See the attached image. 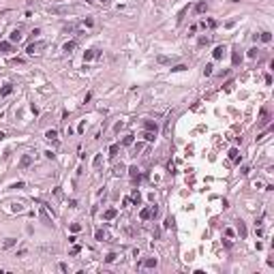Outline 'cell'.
Wrapping results in <instances>:
<instances>
[{"label":"cell","instance_id":"cell-1","mask_svg":"<svg viewBox=\"0 0 274 274\" xmlns=\"http://www.w3.org/2000/svg\"><path fill=\"white\" fill-rule=\"evenodd\" d=\"M43 47H45V43H43V41H37V43H30V45H28L26 52H28L30 56H34V54H41V49H43Z\"/></svg>","mask_w":274,"mask_h":274},{"label":"cell","instance_id":"cell-2","mask_svg":"<svg viewBox=\"0 0 274 274\" xmlns=\"http://www.w3.org/2000/svg\"><path fill=\"white\" fill-rule=\"evenodd\" d=\"M96 56H101V52H98V49H86V52H84V60H86V62L94 60Z\"/></svg>","mask_w":274,"mask_h":274},{"label":"cell","instance_id":"cell-3","mask_svg":"<svg viewBox=\"0 0 274 274\" xmlns=\"http://www.w3.org/2000/svg\"><path fill=\"white\" fill-rule=\"evenodd\" d=\"M223 56H225V45H218V47H214V52H212V58H214V60H221Z\"/></svg>","mask_w":274,"mask_h":274},{"label":"cell","instance_id":"cell-4","mask_svg":"<svg viewBox=\"0 0 274 274\" xmlns=\"http://www.w3.org/2000/svg\"><path fill=\"white\" fill-rule=\"evenodd\" d=\"M116 216H118V210H116V208H107V210L103 212V218H105V221H114Z\"/></svg>","mask_w":274,"mask_h":274},{"label":"cell","instance_id":"cell-5","mask_svg":"<svg viewBox=\"0 0 274 274\" xmlns=\"http://www.w3.org/2000/svg\"><path fill=\"white\" fill-rule=\"evenodd\" d=\"M143 127H146V131H152V133H156V131H159V124H156V122H152V120H146V122H143Z\"/></svg>","mask_w":274,"mask_h":274},{"label":"cell","instance_id":"cell-6","mask_svg":"<svg viewBox=\"0 0 274 274\" xmlns=\"http://www.w3.org/2000/svg\"><path fill=\"white\" fill-rule=\"evenodd\" d=\"M9 41H11V43H19V41H21V30H13V32L9 34Z\"/></svg>","mask_w":274,"mask_h":274},{"label":"cell","instance_id":"cell-7","mask_svg":"<svg viewBox=\"0 0 274 274\" xmlns=\"http://www.w3.org/2000/svg\"><path fill=\"white\" fill-rule=\"evenodd\" d=\"M231 62H234V66H238V64L242 62V54L238 52V49H234V54H231Z\"/></svg>","mask_w":274,"mask_h":274},{"label":"cell","instance_id":"cell-8","mask_svg":"<svg viewBox=\"0 0 274 274\" xmlns=\"http://www.w3.org/2000/svg\"><path fill=\"white\" fill-rule=\"evenodd\" d=\"M30 163H32V156H30V154H24V156L19 159V167H28Z\"/></svg>","mask_w":274,"mask_h":274},{"label":"cell","instance_id":"cell-9","mask_svg":"<svg viewBox=\"0 0 274 274\" xmlns=\"http://www.w3.org/2000/svg\"><path fill=\"white\" fill-rule=\"evenodd\" d=\"M156 263H159L156 257H148V259L143 261V268H156Z\"/></svg>","mask_w":274,"mask_h":274},{"label":"cell","instance_id":"cell-10","mask_svg":"<svg viewBox=\"0 0 274 274\" xmlns=\"http://www.w3.org/2000/svg\"><path fill=\"white\" fill-rule=\"evenodd\" d=\"M229 159L236 161V163H240V150H238V148H231V150H229Z\"/></svg>","mask_w":274,"mask_h":274},{"label":"cell","instance_id":"cell-11","mask_svg":"<svg viewBox=\"0 0 274 274\" xmlns=\"http://www.w3.org/2000/svg\"><path fill=\"white\" fill-rule=\"evenodd\" d=\"M11 49H13L11 47V41H2V43H0V52H2V54H9Z\"/></svg>","mask_w":274,"mask_h":274},{"label":"cell","instance_id":"cell-12","mask_svg":"<svg viewBox=\"0 0 274 274\" xmlns=\"http://www.w3.org/2000/svg\"><path fill=\"white\" fill-rule=\"evenodd\" d=\"M131 201H133L135 206H139V204H141V193H139L137 189L133 191V197H131Z\"/></svg>","mask_w":274,"mask_h":274},{"label":"cell","instance_id":"cell-13","mask_svg":"<svg viewBox=\"0 0 274 274\" xmlns=\"http://www.w3.org/2000/svg\"><path fill=\"white\" fill-rule=\"evenodd\" d=\"M238 234H240V238H242V240L246 238V225H244L242 221H238Z\"/></svg>","mask_w":274,"mask_h":274},{"label":"cell","instance_id":"cell-14","mask_svg":"<svg viewBox=\"0 0 274 274\" xmlns=\"http://www.w3.org/2000/svg\"><path fill=\"white\" fill-rule=\"evenodd\" d=\"M75 45H77L75 41H66V43H64V47H62V52H66V54H69V52H73V49H75Z\"/></svg>","mask_w":274,"mask_h":274},{"label":"cell","instance_id":"cell-15","mask_svg":"<svg viewBox=\"0 0 274 274\" xmlns=\"http://www.w3.org/2000/svg\"><path fill=\"white\" fill-rule=\"evenodd\" d=\"M208 11V5L206 2H197L195 5V13H206Z\"/></svg>","mask_w":274,"mask_h":274},{"label":"cell","instance_id":"cell-16","mask_svg":"<svg viewBox=\"0 0 274 274\" xmlns=\"http://www.w3.org/2000/svg\"><path fill=\"white\" fill-rule=\"evenodd\" d=\"M94 26V19L92 17H88V19H84L82 24H79V28H92Z\"/></svg>","mask_w":274,"mask_h":274},{"label":"cell","instance_id":"cell-17","mask_svg":"<svg viewBox=\"0 0 274 274\" xmlns=\"http://www.w3.org/2000/svg\"><path fill=\"white\" fill-rule=\"evenodd\" d=\"M45 137H47L49 141H56V137H58V131H54V129H49V131L45 133Z\"/></svg>","mask_w":274,"mask_h":274},{"label":"cell","instance_id":"cell-18","mask_svg":"<svg viewBox=\"0 0 274 274\" xmlns=\"http://www.w3.org/2000/svg\"><path fill=\"white\" fill-rule=\"evenodd\" d=\"M139 218H141V221H150V208H143V210L139 212Z\"/></svg>","mask_w":274,"mask_h":274},{"label":"cell","instance_id":"cell-19","mask_svg":"<svg viewBox=\"0 0 274 274\" xmlns=\"http://www.w3.org/2000/svg\"><path fill=\"white\" fill-rule=\"evenodd\" d=\"M197 45H199V47H208V45H210V37H199Z\"/></svg>","mask_w":274,"mask_h":274},{"label":"cell","instance_id":"cell-20","mask_svg":"<svg viewBox=\"0 0 274 274\" xmlns=\"http://www.w3.org/2000/svg\"><path fill=\"white\" fill-rule=\"evenodd\" d=\"M129 176H131L133 180L139 182V171H137V167H129Z\"/></svg>","mask_w":274,"mask_h":274},{"label":"cell","instance_id":"cell-21","mask_svg":"<svg viewBox=\"0 0 274 274\" xmlns=\"http://www.w3.org/2000/svg\"><path fill=\"white\" fill-rule=\"evenodd\" d=\"M11 92H13V86H11V84H7L2 90H0V96H9Z\"/></svg>","mask_w":274,"mask_h":274},{"label":"cell","instance_id":"cell-22","mask_svg":"<svg viewBox=\"0 0 274 274\" xmlns=\"http://www.w3.org/2000/svg\"><path fill=\"white\" fill-rule=\"evenodd\" d=\"M15 244H17V240H15V238H7V240H5V244H2V248H11V246H15Z\"/></svg>","mask_w":274,"mask_h":274},{"label":"cell","instance_id":"cell-23","mask_svg":"<svg viewBox=\"0 0 274 274\" xmlns=\"http://www.w3.org/2000/svg\"><path fill=\"white\" fill-rule=\"evenodd\" d=\"M101 163H103V154H96L94 161H92V167H94V169H96V167H101Z\"/></svg>","mask_w":274,"mask_h":274},{"label":"cell","instance_id":"cell-24","mask_svg":"<svg viewBox=\"0 0 274 274\" xmlns=\"http://www.w3.org/2000/svg\"><path fill=\"white\" fill-rule=\"evenodd\" d=\"M143 139H146V141H154V139H156V133H152V131H146V133H143Z\"/></svg>","mask_w":274,"mask_h":274},{"label":"cell","instance_id":"cell-25","mask_svg":"<svg viewBox=\"0 0 274 274\" xmlns=\"http://www.w3.org/2000/svg\"><path fill=\"white\" fill-rule=\"evenodd\" d=\"M259 39H261L263 43H270V41H272V34H270V32H261V34H259Z\"/></svg>","mask_w":274,"mask_h":274},{"label":"cell","instance_id":"cell-26","mask_svg":"<svg viewBox=\"0 0 274 274\" xmlns=\"http://www.w3.org/2000/svg\"><path fill=\"white\" fill-rule=\"evenodd\" d=\"M257 56H259V49H257V47H251V49H248V58H257Z\"/></svg>","mask_w":274,"mask_h":274},{"label":"cell","instance_id":"cell-27","mask_svg":"<svg viewBox=\"0 0 274 274\" xmlns=\"http://www.w3.org/2000/svg\"><path fill=\"white\" fill-rule=\"evenodd\" d=\"M159 216V206H150V218H156Z\"/></svg>","mask_w":274,"mask_h":274},{"label":"cell","instance_id":"cell-28","mask_svg":"<svg viewBox=\"0 0 274 274\" xmlns=\"http://www.w3.org/2000/svg\"><path fill=\"white\" fill-rule=\"evenodd\" d=\"M118 150H120V146H118V143H114V146L109 148V156H116V154H118Z\"/></svg>","mask_w":274,"mask_h":274},{"label":"cell","instance_id":"cell-29","mask_svg":"<svg viewBox=\"0 0 274 274\" xmlns=\"http://www.w3.org/2000/svg\"><path fill=\"white\" fill-rule=\"evenodd\" d=\"M122 146H133V135H127L122 139Z\"/></svg>","mask_w":274,"mask_h":274},{"label":"cell","instance_id":"cell-30","mask_svg":"<svg viewBox=\"0 0 274 274\" xmlns=\"http://www.w3.org/2000/svg\"><path fill=\"white\" fill-rule=\"evenodd\" d=\"M186 69H189L186 64H176V66H173L171 71H173V73H180V71H186Z\"/></svg>","mask_w":274,"mask_h":274},{"label":"cell","instance_id":"cell-31","mask_svg":"<svg viewBox=\"0 0 274 274\" xmlns=\"http://www.w3.org/2000/svg\"><path fill=\"white\" fill-rule=\"evenodd\" d=\"M116 257H118L116 253H109V255L105 257V263H114V261H116Z\"/></svg>","mask_w":274,"mask_h":274},{"label":"cell","instance_id":"cell-32","mask_svg":"<svg viewBox=\"0 0 274 274\" xmlns=\"http://www.w3.org/2000/svg\"><path fill=\"white\" fill-rule=\"evenodd\" d=\"M94 238H96L98 242H103V240H105V234H103L101 229H96V234H94Z\"/></svg>","mask_w":274,"mask_h":274},{"label":"cell","instance_id":"cell-33","mask_svg":"<svg viewBox=\"0 0 274 274\" xmlns=\"http://www.w3.org/2000/svg\"><path fill=\"white\" fill-rule=\"evenodd\" d=\"M173 227V216H167V221H165V229H171Z\"/></svg>","mask_w":274,"mask_h":274},{"label":"cell","instance_id":"cell-34","mask_svg":"<svg viewBox=\"0 0 274 274\" xmlns=\"http://www.w3.org/2000/svg\"><path fill=\"white\" fill-rule=\"evenodd\" d=\"M122 171H124V165L120 163V165H116V169H114V176H120Z\"/></svg>","mask_w":274,"mask_h":274},{"label":"cell","instance_id":"cell-35","mask_svg":"<svg viewBox=\"0 0 274 274\" xmlns=\"http://www.w3.org/2000/svg\"><path fill=\"white\" fill-rule=\"evenodd\" d=\"M71 231H73V234L82 231V225H79V223H73V225H71Z\"/></svg>","mask_w":274,"mask_h":274},{"label":"cell","instance_id":"cell-36","mask_svg":"<svg viewBox=\"0 0 274 274\" xmlns=\"http://www.w3.org/2000/svg\"><path fill=\"white\" fill-rule=\"evenodd\" d=\"M204 26H208V28H214V26H216V21H214V19H206V21H204Z\"/></svg>","mask_w":274,"mask_h":274},{"label":"cell","instance_id":"cell-37","mask_svg":"<svg viewBox=\"0 0 274 274\" xmlns=\"http://www.w3.org/2000/svg\"><path fill=\"white\" fill-rule=\"evenodd\" d=\"M212 69H214L212 64H206V69H204V75H212Z\"/></svg>","mask_w":274,"mask_h":274},{"label":"cell","instance_id":"cell-38","mask_svg":"<svg viewBox=\"0 0 274 274\" xmlns=\"http://www.w3.org/2000/svg\"><path fill=\"white\" fill-rule=\"evenodd\" d=\"M156 60H159V62H161V64H167V62H169V58H167V56H159V58H156Z\"/></svg>","mask_w":274,"mask_h":274},{"label":"cell","instance_id":"cell-39","mask_svg":"<svg viewBox=\"0 0 274 274\" xmlns=\"http://www.w3.org/2000/svg\"><path fill=\"white\" fill-rule=\"evenodd\" d=\"M231 90H234V82H227L225 84V92H231Z\"/></svg>","mask_w":274,"mask_h":274},{"label":"cell","instance_id":"cell-40","mask_svg":"<svg viewBox=\"0 0 274 274\" xmlns=\"http://www.w3.org/2000/svg\"><path fill=\"white\" fill-rule=\"evenodd\" d=\"M98 2H101V5H109V2H111V0H98Z\"/></svg>","mask_w":274,"mask_h":274}]
</instances>
